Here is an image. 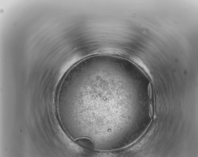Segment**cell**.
Here are the masks:
<instances>
[{"instance_id": "1", "label": "cell", "mask_w": 198, "mask_h": 157, "mask_svg": "<svg viewBox=\"0 0 198 157\" xmlns=\"http://www.w3.org/2000/svg\"><path fill=\"white\" fill-rule=\"evenodd\" d=\"M75 143L79 146L84 149L91 150L94 148L92 140L87 137H81L76 139Z\"/></svg>"}]
</instances>
